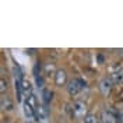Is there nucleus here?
<instances>
[{
    "label": "nucleus",
    "mask_w": 123,
    "mask_h": 123,
    "mask_svg": "<svg viewBox=\"0 0 123 123\" xmlns=\"http://www.w3.org/2000/svg\"><path fill=\"white\" fill-rule=\"evenodd\" d=\"M88 115V106L84 101H74L71 105V116L74 119H81Z\"/></svg>",
    "instance_id": "nucleus-1"
},
{
    "label": "nucleus",
    "mask_w": 123,
    "mask_h": 123,
    "mask_svg": "<svg viewBox=\"0 0 123 123\" xmlns=\"http://www.w3.org/2000/svg\"><path fill=\"white\" fill-rule=\"evenodd\" d=\"M85 87V81L81 78H73L70 80L69 84H67V92H69L70 97H76L80 92L83 91V88Z\"/></svg>",
    "instance_id": "nucleus-2"
},
{
    "label": "nucleus",
    "mask_w": 123,
    "mask_h": 123,
    "mask_svg": "<svg viewBox=\"0 0 123 123\" xmlns=\"http://www.w3.org/2000/svg\"><path fill=\"white\" fill-rule=\"evenodd\" d=\"M101 123H117V113L112 109H104L101 112Z\"/></svg>",
    "instance_id": "nucleus-3"
},
{
    "label": "nucleus",
    "mask_w": 123,
    "mask_h": 123,
    "mask_svg": "<svg viewBox=\"0 0 123 123\" xmlns=\"http://www.w3.org/2000/svg\"><path fill=\"white\" fill-rule=\"evenodd\" d=\"M55 84L57 87H67L69 81H67V73L63 69H59L55 74Z\"/></svg>",
    "instance_id": "nucleus-4"
},
{
    "label": "nucleus",
    "mask_w": 123,
    "mask_h": 123,
    "mask_svg": "<svg viewBox=\"0 0 123 123\" xmlns=\"http://www.w3.org/2000/svg\"><path fill=\"white\" fill-rule=\"evenodd\" d=\"M109 78L113 83V85L123 84V67H116L115 70H112L111 74H109Z\"/></svg>",
    "instance_id": "nucleus-5"
},
{
    "label": "nucleus",
    "mask_w": 123,
    "mask_h": 123,
    "mask_svg": "<svg viewBox=\"0 0 123 123\" xmlns=\"http://www.w3.org/2000/svg\"><path fill=\"white\" fill-rule=\"evenodd\" d=\"M23 112H24V115H25L27 119H34V117H37V111L31 106L27 101L23 102Z\"/></svg>",
    "instance_id": "nucleus-6"
},
{
    "label": "nucleus",
    "mask_w": 123,
    "mask_h": 123,
    "mask_svg": "<svg viewBox=\"0 0 123 123\" xmlns=\"http://www.w3.org/2000/svg\"><path fill=\"white\" fill-rule=\"evenodd\" d=\"M48 115H49V111H48V105H45V104H39V106L37 108V119L39 120H43V119H46L48 117Z\"/></svg>",
    "instance_id": "nucleus-7"
},
{
    "label": "nucleus",
    "mask_w": 123,
    "mask_h": 123,
    "mask_svg": "<svg viewBox=\"0 0 123 123\" xmlns=\"http://www.w3.org/2000/svg\"><path fill=\"white\" fill-rule=\"evenodd\" d=\"M112 87H113V83L111 81V78H102L99 83V88L102 94H109V91L112 90Z\"/></svg>",
    "instance_id": "nucleus-8"
},
{
    "label": "nucleus",
    "mask_w": 123,
    "mask_h": 123,
    "mask_svg": "<svg viewBox=\"0 0 123 123\" xmlns=\"http://www.w3.org/2000/svg\"><path fill=\"white\" fill-rule=\"evenodd\" d=\"M0 104H1V109H4V111H13V101L10 99V97L7 95H3L1 97V101H0Z\"/></svg>",
    "instance_id": "nucleus-9"
},
{
    "label": "nucleus",
    "mask_w": 123,
    "mask_h": 123,
    "mask_svg": "<svg viewBox=\"0 0 123 123\" xmlns=\"http://www.w3.org/2000/svg\"><path fill=\"white\" fill-rule=\"evenodd\" d=\"M21 87H23V92L27 94V97H30L31 94H32V84H31L30 80L24 78L23 81H21Z\"/></svg>",
    "instance_id": "nucleus-10"
},
{
    "label": "nucleus",
    "mask_w": 123,
    "mask_h": 123,
    "mask_svg": "<svg viewBox=\"0 0 123 123\" xmlns=\"http://www.w3.org/2000/svg\"><path fill=\"white\" fill-rule=\"evenodd\" d=\"M14 85H15V97H17V101L21 102L23 101V87H21V81L18 78H15Z\"/></svg>",
    "instance_id": "nucleus-11"
},
{
    "label": "nucleus",
    "mask_w": 123,
    "mask_h": 123,
    "mask_svg": "<svg viewBox=\"0 0 123 123\" xmlns=\"http://www.w3.org/2000/svg\"><path fill=\"white\" fill-rule=\"evenodd\" d=\"M52 95H53V94H52L50 90H48V88H43V90H42V101H43L45 105H48V104L52 101Z\"/></svg>",
    "instance_id": "nucleus-12"
},
{
    "label": "nucleus",
    "mask_w": 123,
    "mask_h": 123,
    "mask_svg": "<svg viewBox=\"0 0 123 123\" xmlns=\"http://www.w3.org/2000/svg\"><path fill=\"white\" fill-rule=\"evenodd\" d=\"M27 102H28V104H30L31 106L34 108V109H35V111H37V108L39 106V102H38V98H37V95H35V94H34V92H32V94H31L30 97H27Z\"/></svg>",
    "instance_id": "nucleus-13"
},
{
    "label": "nucleus",
    "mask_w": 123,
    "mask_h": 123,
    "mask_svg": "<svg viewBox=\"0 0 123 123\" xmlns=\"http://www.w3.org/2000/svg\"><path fill=\"white\" fill-rule=\"evenodd\" d=\"M84 123H101V119L94 113H88L84 117Z\"/></svg>",
    "instance_id": "nucleus-14"
},
{
    "label": "nucleus",
    "mask_w": 123,
    "mask_h": 123,
    "mask_svg": "<svg viewBox=\"0 0 123 123\" xmlns=\"http://www.w3.org/2000/svg\"><path fill=\"white\" fill-rule=\"evenodd\" d=\"M56 71L57 70L55 69V66H53V63H46L45 64V74H48V76H50V74H56Z\"/></svg>",
    "instance_id": "nucleus-15"
},
{
    "label": "nucleus",
    "mask_w": 123,
    "mask_h": 123,
    "mask_svg": "<svg viewBox=\"0 0 123 123\" xmlns=\"http://www.w3.org/2000/svg\"><path fill=\"white\" fill-rule=\"evenodd\" d=\"M6 90H7V81H4V78H1L0 80V91H1V94H4Z\"/></svg>",
    "instance_id": "nucleus-16"
},
{
    "label": "nucleus",
    "mask_w": 123,
    "mask_h": 123,
    "mask_svg": "<svg viewBox=\"0 0 123 123\" xmlns=\"http://www.w3.org/2000/svg\"><path fill=\"white\" fill-rule=\"evenodd\" d=\"M25 123H34V122H32V120H27Z\"/></svg>",
    "instance_id": "nucleus-17"
},
{
    "label": "nucleus",
    "mask_w": 123,
    "mask_h": 123,
    "mask_svg": "<svg viewBox=\"0 0 123 123\" xmlns=\"http://www.w3.org/2000/svg\"><path fill=\"white\" fill-rule=\"evenodd\" d=\"M3 123H10V122H3Z\"/></svg>",
    "instance_id": "nucleus-18"
},
{
    "label": "nucleus",
    "mask_w": 123,
    "mask_h": 123,
    "mask_svg": "<svg viewBox=\"0 0 123 123\" xmlns=\"http://www.w3.org/2000/svg\"><path fill=\"white\" fill-rule=\"evenodd\" d=\"M38 123H43V122H38Z\"/></svg>",
    "instance_id": "nucleus-19"
},
{
    "label": "nucleus",
    "mask_w": 123,
    "mask_h": 123,
    "mask_svg": "<svg viewBox=\"0 0 123 123\" xmlns=\"http://www.w3.org/2000/svg\"><path fill=\"white\" fill-rule=\"evenodd\" d=\"M122 106H123V102H122Z\"/></svg>",
    "instance_id": "nucleus-20"
}]
</instances>
